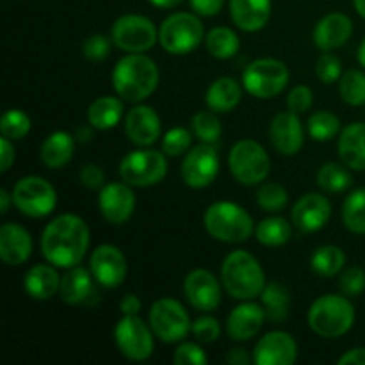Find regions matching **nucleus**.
Listing matches in <instances>:
<instances>
[{"label":"nucleus","mask_w":365,"mask_h":365,"mask_svg":"<svg viewBox=\"0 0 365 365\" xmlns=\"http://www.w3.org/2000/svg\"><path fill=\"white\" fill-rule=\"evenodd\" d=\"M89 227L77 214H61L41 234V255L57 269L78 266L89 248Z\"/></svg>","instance_id":"obj_1"},{"label":"nucleus","mask_w":365,"mask_h":365,"mask_svg":"<svg viewBox=\"0 0 365 365\" xmlns=\"http://www.w3.org/2000/svg\"><path fill=\"white\" fill-rule=\"evenodd\" d=\"M159 86V66L145 53H127L113 70V88L121 100L139 103Z\"/></svg>","instance_id":"obj_2"},{"label":"nucleus","mask_w":365,"mask_h":365,"mask_svg":"<svg viewBox=\"0 0 365 365\" xmlns=\"http://www.w3.org/2000/svg\"><path fill=\"white\" fill-rule=\"evenodd\" d=\"M221 284L235 299L248 302L257 298L266 287V274L259 260L245 250H235L221 264Z\"/></svg>","instance_id":"obj_3"},{"label":"nucleus","mask_w":365,"mask_h":365,"mask_svg":"<svg viewBox=\"0 0 365 365\" xmlns=\"http://www.w3.org/2000/svg\"><path fill=\"white\" fill-rule=\"evenodd\" d=\"M355 307L344 294H327L317 298L307 314L309 328L323 339H339L348 334L355 323Z\"/></svg>","instance_id":"obj_4"},{"label":"nucleus","mask_w":365,"mask_h":365,"mask_svg":"<svg viewBox=\"0 0 365 365\" xmlns=\"http://www.w3.org/2000/svg\"><path fill=\"white\" fill-rule=\"evenodd\" d=\"M203 225L210 237L228 245L245 242L255 234L252 216L234 202H216L209 205L203 216Z\"/></svg>","instance_id":"obj_5"},{"label":"nucleus","mask_w":365,"mask_h":365,"mask_svg":"<svg viewBox=\"0 0 365 365\" xmlns=\"http://www.w3.org/2000/svg\"><path fill=\"white\" fill-rule=\"evenodd\" d=\"M205 39V29L200 18L191 13H173L160 24L159 43L171 56L191 53Z\"/></svg>","instance_id":"obj_6"},{"label":"nucleus","mask_w":365,"mask_h":365,"mask_svg":"<svg viewBox=\"0 0 365 365\" xmlns=\"http://www.w3.org/2000/svg\"><path fill=\"white\" fill-rule=\"evenodd\" d=\"M228 168L239 184L257 185L269 175L271 159L260 143L253 139H241L228 153Z\"/></svg>","instance_id":"obj_7"},{"label":"nucleus","mask_w":365,"mask_h":365,"mask_svg":"<svg viewBox=\"0 0 365 365\" xmlns=\"http://www.w3.org/2000/svg\"><path fill=\"white\" fill-rule=\"evenodd\" d=\"M289 77L291 75L285 63L273 57H262L245 68L242 88L255 98H274L287 88Z\"/></svg>","instance_id":"obj_8"},{"label":"nucleus","mask_w":365,"mask_h":365,"mask_svg":"<svg viewBox=\"0 0 365 365\" xmlns=\"http://www.w3.org/2000/svg\"><path fill=\"white\" fill-rule=\"evenodd\" d=\"M168 173V159L164 152L152 148L134 150L120 163V177L132 187H150L164 180Z\"/></svg>","instance_id":"obj_9"},{"label":"nucleus","mask_w":365,"mask_h":365,"mask_svg":"<svg viewBox=\"0 0 365 365\" xmlns=\"http://www.w3.org/2000/svg\"><path fill=\"white\" fill-rule=\"evenodd\" d=\"M13 203L24 216L46 217L57 205V192L48 180L36 175L20 178L13 187Z\"/></svg>","instance_id":"obj_10"},{"label":"nucleus","mask_w":365,"mask_h":365,"mask_svg":"<svg viewBox=\"0 0 365 365\" xmlns=\"http://www.w3.org/2000/svg\"><path fill=\"white\" fill-rule=\"evenodd\" d=\"M148 323L155 337L166 344L184 341L192 324L184 305L173 298L157 299L150 309Z\"/></svg>","instance_id":"obj_11"},{"label":"nucleus","mask_w":365,"mask_h":365,"mask_svg":"<svg viewBox=\"0 0 365 365\" xmlns=\"http://www.w3.org/2000/svg\"><path fill=\"white\" fill-rule=\"evenodd\" d=\"M110 39L123 52L143 53L155 45L159 31L155 24L143 14H123L113 24Z\"/></svg>","instance_id":"obj_12"},{"label":"nucleus","mask_w":365,"mask_h":365,"mask_svg":"<svg viewBox=\"0 0 365 365\" xmlns=\"http://www.w3.org/2000/svg\"><path fill=\"white\" fill-rule=\"evenodd\" d=\"M153 330L139 316H123L114 328V342L125 359L145 362L153 353Z\"/></svg>","instance_id":"obj_13"},{"label":"nucleus","mask_w":365,"mask_h":365,"mask_svg":"<svg viewBox=\"0 0 365 365\" xmlns=\"http://www.w3.org/2000/svg\"><path fill=\"white\" fill-rule=\"evenodd\" d=\"M220 173V155L214 145L200 143L185 153L180 166L182 180L191 189L209 187Z\"/></svg>","instance_id":"obj_14"},{"label":"nucleus","mask_w":365,"mask_h":365,"mask_svg":"<svg viewBox=\"0 0 365 365\" xmlns=\"http://www.w3.org/2000/svg\"><path fill=\"white\" fill-rule=\"evenodd\" d=\"M89 271L98 285L106 289H116L127 278L128 264L118 246L102 245L91 253Z\"/></svg>","instance_id":"obj_15"},{"label":"nucleus","mask_w":365,"mask_h":365,"mask_svg":"<svg viewBox=\"0 0 365 365\" xmlns=\"http://www.w3.org/2000/svg\"><path fill=\"white\" fill-rule=\"evenodd\" d=\"M331 217V203L327 196L307 192L294 203L291 221L302 234H314L327 227Z\"/></svg>","instance_id":"obj_16"},{"label":"nucleus","mask_w":365,"mask_h":365,"mask_svg":"<svg viewBox=\"0 0 365 365\" xmlns=\"http://www.w3.org/2000/svg\"><path fill=\"white\" fill-rule=\"evenodd\" d=\"M184 294L192 309L212 312L221 303L220 280L209 269H192L184 280Z\"/></svg>","instance_id":"obj_17"},{"label":"nucleus","mask_w":365,"mask_h":365,"mask_svg":"<svg viewBox=\"0 0 365 365\" xmlns=\"http://www.w3.org/2000/svg\"><path fill=\"white\" fill-rule=\"evenodd\" d=\"M127 182H110L100 189L98 209L113 225H123L135 210V195Z\"/></svg>","instance_id":"obj_18"},{"label":"nucleus","mask_w":365,"mask_h":365,"mask_svg":"<svg viewBox=\"0 0 365 365\" xmlns=\"http://www.w3.org/2000/svg\"><path fill=\"white\" fill-rule=\"evenodd\" d=\"M269 141L273 148L282 155L292 157L303 148L305 130L299 116L292 110H282L271 120Z\"/></svg>","instance_id":"obj_19"},{"label":"nucleus","mask_w":365,"mask_h":365,"mask_svg":"<svg viewBox=\"0 0 365 365\" xmlns=\"http://www.w3.org/2000/svg\"><path fill=\"white\" fill-rule=\"evenodd\" d=\"M298 359V344L287 331L274 330L264 335L255 346L253 362L257 365H292Z\"/></svg>","instance_id":"obj_20"},{"label":"nucleus","mask_w":365,"mask_h":365,"mask_svg":"<svg viewBox=\"0 0 365 365\" xmlns=\"http://www.w3.org/2000/svg\"><path fill=\"white\" fill-rule=\"evenodd\" d=\"M160 118L150 106H134L125 116V134L134 145L146 148L160 138Z\"/></svg>","instance_id":"obj_21"},{"label":"nucleus","mask_w":365,"mask_h":365,"mask_svg":"<svg viewBox=\"0 0 365 365\" xmlns=\"http://www.w3.org/2000/svg\"><path fill=\"white\" fill-rule=\"evenodd\" d=\"M353 34V21L344 13H330L321 18L314 27L312 39L323 52H331L349 41Z\"/></svg>","instance_id":"obj_22"},{"label":"nucleus","mask_w":365,"mask_h":365,"mask_svg":"<svg viewBox=\"0 0 365 365\" xmlns=\"http://www.w3.org/2000/svg\"><path fill=\"white\" fill-rule=\"evenodd\" d=\"M266 319L267 316L264 307L248 299L246 303H241L235 309H232V312L228 314L227 331L234 341H250L259 334Z\"/></svg>","instance_id":"obj_23"},{"label":"nucleus","mask_w":365,"mask_h":365,"mask_svg":"<svg viewBox=\"0 0 365 365\" xmlns=\"http://www.w3.org/2000/svg\"><path fill=\"white\" fill-rule=\"evenodd\" d=\"M32 255V237L16 223L0 227V259L7 266H21Z\"/></svg>","instance_id":"obj_24"},{"label":"nucleus","mask_w":365,"mask_h":365,"mask_svg":"<svg viewBox=\"0 0 365 365\" xmlns=\"http://www.w3.org/2000/svg\"><path fill=\"white\" fill-rule=\"evenodd\" d=\"M95 278L91 271L73 266L61 277L59 296L66 305H89L95 296Z\"/></svg>","instance_id":"obj_25"},{"label":"nucleus","mask_w":365,"mask_h":365,"mask_svg":"<svg viewBox=\"0 0 365 365\" xmlns=\"http://www.w3.org/2000/svg\"><path fill=\"white\" fill-rule=\"evenodd\" d=\"M232 21L245 32H257L271 18V0H230Z\"/></svg>","instance_id":"obj_26"},{"label":"nucleus","mask_w":365,"mask_h":365,"mask_svg":"<svg viewBox=\"0 0 365 365\" xmlns=\"http://www.w3.org/2000/svg\"><path fill=\"white\" fill-rule=\"evenodd\" d=\"M339 159L355 171H365V123H351L339 134Z\"/></svg>","instance_id":"obj_27"},{"label":"nucleus","mask_w":365,"mask_h":365,"mask_svg":"<svg viewBox=\"0 0 365 365\" xmlns=\"http://www.w3.org/2000/svg\"><path fill=\"white\" fill-rule=\"evenodd\" d=\"M61 277L57 273V267L52 264H38L31 267L25 273L24 289L32 299L45 302V299L53 298L59 292Z\"/></svg>","instance_id":"obj_28"},{"label":"nucleus","mask_w":365,"mask_h":365,"mask_svg":"<svg viewBox=\"0 0 365 365\" xmlns=\"http://www.w3.org/2000/svg\"><path fill=\"white\" fill-rule=\"evenodd\" d=\"M75 135L64 130H56L41 143L39 157L48 170H61L73 159Z\"/></svg>","instance_id":"obj_29"},{"label":"nucleus","mask_w":365,"mask_h":365,"mask_svg":"<svg viewBox=\"0 0 365 365\" xmlns=\"http://www.w3.org/2000/svg\"><path fill=\"white\" fill-rule=\"evenodd\" d=\"M242 86L232 77H220L209 86L205 103L214 113H230L241 103Z\"/></svg>","instance_id":"obj_30"},{"label":"nucleus","mask_w":365,"mask_h":365,"mask_svg":"<svg viewBox=\"0 0 365 365\" xmlns=\"http://www.w3.org/2000/svg\"><path fill=\"white\" fill-rule=\"evenodd\" d=\"M125 114L123 102L116 96H100L89 106L88 123H91L96 130H109L121 121Z\"/></svg>","instance_id":"obj_31"},{"label":"nucleus","mask_w":365,"mask_h":365,"mask_svg":"<svg viewBox=\"0 0 365 365\" xmlns=\"http://www.w3.org/2000/svg\"><path fill=\"white\" fill-rule=\"evenodd\" d=\"M260 302H262L266 316L271 323L280 324L289 317L291 310V294L289 289L280 282H269L266 284L264 291L260 292Z\"/></svg>","instance_id":"obj_32"},{"label":"nucleus","mask_w":365,"mask_h":365,"mask_svg":"<svg viewBox=\"0 0 365 365\" xmlns=\"http://www.w3.org/2000/svg\"><path fill=\"white\" fill-rule=\"evenodd\" d=\"M292 227H294V225L289 223L285 217H266V220H262L255 227V237L260 245L269 246V248H277V246H284L285 242L291 241Z\"/></svg>","instance_id":"obj_33"},{"label":"nucleus","mask_w":365,"mask_h":365,"mask_svg":"<svg viewBox=\"0 0 365 365\" xmlns=\"http://www.w3.org/2000/svg\"><path fill=\"white\" fill-rule=\"evenodd\" d=\"M346 264V253L342 252L339 246L334 245H324L319 246L316 252L310 257V267H312L314 273H317L319 277H337L339 273H342Z\"/></svg>","instance_id":"obj_34"},{"label":"nucleus","mask_w":365,"mask_h":365,"mask_svg":"<svg viewBox=\"0 0 365 365\" xmlns=\"http://www.w3.org/2000/svg\"><path fill=\"white\" fill-rule=\"evenodd\" d=\"M317 185L324 192L330 195H339V192L348 191L353 185V177L348 171L346 164L327 163L317 171Z\"/></svg>","instance_id":"obj_35"},{"label":"nucleus","mask_w":365,"mask_h":365,"mask_svg":"<svg viewBox=\"0 0 365 365\" xmlns=\"http://www.w3.org/2000/svg\"><path fill=\"white\" fill-rule=\"evenodd\" d=\"M205 46L216 59H230L239 52V36L228 27H214L205 34Z\"/></svg>","instance_id":"obj_36"},{"label":"nucleus","mask_w":365,"mask_h":365,"mask_svg":"<svg viewBox=\"0 0 365 365\" xmlns=\"http://www.w3.org/2000/svg\"><path fill=\"white\" fill-rule=\"evenodd\" d=\"M342 221L353 234H365V187L355 189L342 203Z\"/></svg>","instance_id":"obj_37"},{"label":"nucleus","mask_w":365,"mask_h":365,"mask_svg":"<svg viewBox=\"0 0 365 365\" xmlns=\"http://www.w3.org/2000/svg\"><path fill=\"white\" fill-rule=\"evenodd\" d=\"M307 132L319 143L330 141L341 134V120L330 110H316L307 121Z\"/></svg>","instance_id":"obj_38"},{"label":"nucleus","mask_w":365,"mask_h":365,"mask_svg":"<svg viewBox=\"0 0 365 365\" xmlns=\"http://www.w3.org/2000/svg\"><path fill=\"white\" fill-rule=\"evenodd\" d=\"M339 93L348 106L360 107L365 103V73L360 70H348L339 78Z\"/></svg>","instance_id":"obj_39"},{"label":"nucleus","mask_w":365,"mask_h":365,"mask_svg":"<svg viewBox=\"0 0 365 365\" xmlns=\"http://www.w3.org/2000/svg\"><path fill=\"white\" fill-rule=\"evenodd\" d=\"M217 113L214 110H200L192 116L191 120V130L195 138H198L202 143H209V145H216L221 138V121L216 116Z\"/></svg>","instance_id":"obj_40"},{"label":"nucleus","mask_w":365,"mask_h":365,"mask_svg":"<svg viewBox=\"0 0 365 365\" xmlns=\"http://www.w3.org/2000/svg\"><path fill=\"white\" fill-rule=\"evenodd\" d=\"M31 118L20 109H11L4 113L2 121H0V132H2L4 138L11 139V141L24 139L31 130Z\"/></svg>","instance_id":"obj_41"},{"label":"nucleus","mask_w":365,"mask_h":365,"mask_svg":"<svg viewBox=\"0 0 365 365\" xmlns=\"http://www.w3.org/2000/svg\"><path fill=\"white\" fill-rule=\"evenodd\" d=\"M289 202L287 189L277 182H267L257 191V203L266 212H280Z\"/></svg>","instance_id":"obj_42"},{"label":"nucleus","mask_w":365,"mask_h":365,"mask_svg":"<svg viewBox=\"0 0 365 365\" xmlns=\"http://www.w3.org/2000/svg\"><path fill=\"white\" fill-rule=\"evenodd\" d=\"M192 132H189L184 127H175L168 130L163 138V152L168 157H178L184 155L191 150L192 143Z\"/></svg>","instance_id":"obj_43"},{"label":"nucleus","mask_w":365,"mask_h":365,"mask_svg":"<svg viewBox=\"0 0 365 365\" xmlns=\"http://www.w3.org/2000/svg\"><path fill=\"white\" fill-rule=\"evenodd\" d=\"M339 289L348 298H356L365 291V271L362 267L353 266L342 271L339 278Z\"/></svg>","instance_id":"obj_44"},{"label":"nucleus","mask_w":365,"mask_h":365,"mask_svg":"<svg viewBox=\"0 0 365 365\" xmlns=\"http://www.w3.org/2000/svg\"><path fill=\"white\" fill-rule=\"evenodd\" d=\"M316 75L321 82L324 84H334L342 77V63L335 53L324 52L323 56L317 59L316 64Z\"/></svg>","instance_id":"obj_45"},{"label":"nucleus","mask_w":365,"mask_h":365,"mask_svg":"<svg viewBox=\"0 0 365 365\" xmlns=\"http://www.w3.org/2000/svg\"><path fill=\"white\" fill-rule=\"evenodd\" d=\"M191 331L196 341L202 342V344H210V342H216L220 339L221 327L217 323V319H214V317L202 316L192 321Z\"/></svg>","instance_id":"obj_46"},{"label":"nucleus","mask_w":365,"mask_h":365,"mask_svg":"<svg viewBox=\"0 0 365 365\" xmlns=\"http://www.w3.org/2000/svg\"><path fill=\"white\" fill-rule=\"evenodd\" d=\"M173 362L177 365H207L209 359L202 346L195 344V342H182L175 351Z\"/></svg>","instance_id":"obj_47"},{"label":"nucleus","mask_w":365,"mask_h":365,"mask_svg":"<svg viewBox=\"0 0 365 365\" xmlns=\"http://www.w3.org/2000/svg\"><path fill=\"white\" fill-rule=\"evenodd\" d=\"M113 41V39H110ZM110 41L103 34H91L82 43V53L89 61H103L107 59L110 52Z\"/></svg>","instance_id":"obj_48"},{"label":"nucleus","mask_w":365,"mask_h":365,"mask_svg":"<svg viewBox=\"0 0 365 365\" xmlns=\"http://www.w3.org/2000/svg\"><path fill=\"white\" fill-rule=\"evenodd\" d=\"M314 103V93L309 86H296V88L291 89V93L287 95V107L289 110L296 114L307 113V110L312 107Z\"/></svg>","instance_id":"obj_49"},{"label":"nucleus","mask_w":365,"mask_h":365,"mask_svg":"<svg viewBox=\"0 0 365 365\" xmlns=\"http://www.w3.org/2000/svg\"><path fill=\"white\" fill-rule=\"evenodd\" d=\"M78 180L88 189H102L106 185V173L96 164H86L78 173Z\"/></svg>","instance_id":"obj_50"},{"label":"nucleus","mask_w":365,"mask_h":365,"mask_svg":"<svg viewBox=\"0 0 365 365\" xmlns=\"http://www.w3.org/2000/svg\"><path fill=\"white\" fill-rule=\"evenodd\" d=\"M192 11L198 16H216L225 6V0H189Z\"/></svg>","instance_id":"obj_51"},{"label":"nucleus","mask_w":365,"mask_h":365,"mask_svg":"<svg viewBox=\"0 0 365 365\" xmlns=\"http://www.w3.org/2000/svg\"><path fill=\"white\" fill-rule=\"evenodd\" d=\"M143 303L139 299V296L135 294H127L121 298L120 302V310L123 316H138L139 310H141Z\"/></svg>","instance_id":"obj_52"},{"label":"nucleus","mask_w":365,"mask_h":365,"mask_svg":"<svg viewBox=\"0 0 365 365\" xmlns=\"http://www.w3.org/2000/svg\"><path fill=\"white\" fill-rule=\"evenodd\" d=\"M0 148H2V166H0V171L6 173L11 168V164L14 163V146L11 145V139L2 135V139H0Z\"/></svg>","instance_id":"obj_53"},{"label":"nucleus","mask_w":365,"mask_h":365,"mask_svg":"<svg viewBox=\"0 0 365 365\" xmlns=\"http://www.w3.org/2000/svg\"><path fill=\"white\" fill-rule=\"evenodd\" d=\"M337 362L339 365H365V348L349 349Z\"/></svg>","instance_id":"obj_54"},{"label":"nucleus","mask_w":365,"mask_h":365,"mask_svg":"<svg viewBox=\"0 0 365 365\" xmlns=\"http://www.w3.org/2000/svg\"><path fill=\"white\" fill-rule=\"evenodd\" d=\"M227 362L232 365H250L253 362V356L245 348H234L227 355Z\"/></svg>","instance_id":"obj_55"},{"label":"nucleus","mask_w":365,"mask_h":365,"mask_svg":"<svg viewBox=\"0 0 365 365\" xmlns=\"http://www.w3.org/2000/svg\"><path fill=\"white\" fill-rule=\"evenodd\" d=\"M93 125L88 123V125H82V127H78L77 130H75V139H77L78 143H89L93 139Z\"/></svg>","instance_id":"obj_56"},{"label":"nucleus","mask_w":365,"mask_h":365,"mask_svg":"<svg viewBox=\"0 0 365 365\" xmlns=\"http://www.w3.org/2000/svg\"><path fill=\"white\" fill-rule=\"evenodd\" d=\"M11 202H13V195H9L6 189H0V214H6L9 210Z\"/></svg>","instance_id":"obj_57"},{"label":"nucleus","mask_w":365,"mask_h":365,"mask_svg":"<svg viewBox=\"0 0 365 365\" xmlns=\"http://www.w3.org/2000/svg\"><path fill=\"white\" fill-rule=\"evenodd\" d=\"M152 6L160 7V9H171V7H177L178 4H182L184 0H148Z\"/></svg>","instance_id":"obj_58"},{"label":"nucleus","mask_w":365,"mask_h":365,"mask_svg":"<svg viewBox=\"0 0 365 365\" xmlns=\"http://www.w3.org/2000/svg\"><path fill=\"white\" fill-rule=\"evenodd\" d=\"M353 6H355L356 13L362 18H365V0H353Z\"/></svg>","instance_id":"obj_59"},{"label":"nucleus","mask_w":365,"mask_h":365,"mask_svg":"<svg viewBox=\"0 0 365 365\" xmlns=\"http://www.w3.org/2000/svg\"><path fill=\"white\" fill-rule=\"evenodd\" d=\"M359 63L365 68V38H364V41L360 43V46H359Z\"/></svg>","instance_id":"obj_60"}]
</instances>
